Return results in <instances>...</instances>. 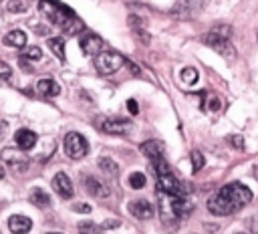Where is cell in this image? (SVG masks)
<instances>
[{
	"instance_id": "obj_6",
	"label": "cell",
	"mask_w": 258,
	"mask_h": 234,
	"mask_svg": "<svg viewBox=\"0 0 258 234\" xmlns=\"http://www.w3.org/2000/svg\"><path fill=\"white\" fill-rule=\"evenodd\" d=\"M95 127L109 135H125L131 129V121L123 117H97Z\"/></svg>"
},
{
	"instance_id": "obj_34",
	"label": "cell",
	"mask_w": 258,
	"mask_h": 234,
	"mask_svg": "<svg viewBox=\"0 0 258 234\" xmlns=\"http://www.w3.org/2000/svg\"><path fill=\"white\" fill-rule=\"evenodd\" d=\"M250 230H252V234H258V218L250 220Z\"/></svg>"
},
{
	"instance_id": "obj_4",
	"label": "cell",
	"mask_w": 258,
	"mask_h": 234,
	"mask_svg": "<svg viewBox=\"0 0 258 234\" xmlns=\"http://www.w3.org/2000/svg\"><path fill=\"white\" fill-rule=\"evenodd\" d=\"M62 147H64V153L71 159H83L89 153V141L81 133H77V131H71V133L64 135Z\"/></svg>"
},
{
	"instance_id": "obj_14",
	"label": "cell",
	"mask_w": 258,
	"mask_h": 234,
	"mask_svg": "<svg viewBox=\"0 0 258 234\" xmlns=\"http://www.w3.org/2000/svg\"><path fill=\"white\" fill-rule=\"evenodd\" d=\"M36 91H38L40 97H56V95L60 93V85H58L54 79L44 77V79H40V81L36 83Z\"/></svg>"
},
{
	"instance_id": "obj_19",
	"label": "cell",
	"mask_w": 258,
	"mask_h": 234,
	"mask_svg": "<svg viewBox=\"0 0 258 234\" xmlns=\"http://www.w3.org/2000/svg\"><path fill=\"white\" fill-rule=\"evenodd\" d=\"M48 48L56 54L58 61H64V38H60V36L48 38Z\"/></svg>"
},
{
	"instance_id": "obj_15",
	"label": "cell",
	"mask_w": 258,
	"mask_h": 234,
	"mask_svg": "<svg viewBox=\"0 0 258 234\" xmlns=\"http://www.w3.org/2000/svg\"><path fill=\"white\" fill-rule=\"evenodd\" d=\"M14 141H16V145H18L22 151H28V149H32L34 143H36V133L30 131V129H18V131L14 133Z\"/></svg>"
},
{
	"instance_id": "obj_17",
	"label": "cell",
	"mask_w": 258,
	"mask_h": 234,
	"mask_svg": "<svg viewBox=\"0 0 258 234\" xmlns=\"http://www.w3.org/2000/svg\"><path fill=\"white\" fill-rule=\"evenodd\" d=\"M2 42L6 46H12V48H22L26 44V34L22 30H10V32H6V36L2 38Z\"/></svg>"
},
{
	"instance_id": "obj_11",
	"label": "cell",
	"mask_w": 258,
	"mask_h": 234,
	"mask_svg": "<svg viewBox=\"0 0 258 234\" xmlns=\"http://www.w3.org/2000/svg\"><path fill=\"white\" fill-rule=\"evenodd\" d=\"M2 159H4L6 163H10V165H12L14 169H18V171H26V167H28V157H24L22 153H18V151L12 149V147H6V149H4Z\"/></svg>"
},
{
	"instance_id": "obj_20",
	"label": "cell",
	"mask_w": 258,
	"mask_h": 234,
	"mask_svg": "<svg viewBox=\"0 0 258 234\" xmlns=\"http://www.w3.org/2000/svg\"><path fill=\"white\" fill-rule=\"evenodd\" d=\"M30 6H32V0H8V2H6L8 12H14V14L26 12Z\"/></svg>"
},
{
	"instance_id": "obj_38",
	"label": "cell",
	"mask_w": 258,
	"mask_h": 234,
	"mask_svg": "<svg viewBox=\"0 0 258 234\" xmlns=\"http://www.w3.org/2000/svg\"><path fill=\"white\" fill-rule=\"evenodd\" d=\"M46 234H60V232H46Z\"/></svg>"
},
{
	"instance_id": "obj_25",
	"label": "cell",
	"mask_w": 258,
	"mask_h": 234,
	"mask_svg": "<svg viewBox=\"0 0 258 234\" xmlns=\"http://www.w3.org/2000/svg\"><path fill=\"white\" fill-rule=\"evenodd\" d=\"M189 159H191V169H194V173H198V171L206 165V159H204L202 151H198V149H194V151L189 153Z\"/></svg>"
},
{
	"instance_id": "obj_16",
	"label": "cell",
	"mask_w": 258,
	"mask_h": 234,
	"mask_svg": "<svg viewBox=\"0 0 258 234\" xmlns=\"http://www.w3.org/2000/svg\"><path fill=\"white\" fill-rule=\"evenodd\" d=\"M141 153H143L145 157H149L151 161H155V159L163 157V143L157 141V139L143 141V143H141Z\"/></svg>"
},
{
	"instance_id": "obj_3",
	"label": "cell",
	"mask_w": 258,
	"mask_h": 234,
	"mask_svg": "<svg viewBox=\"0 0 258 234\" xmlns=\"http://www.w3.org/2000/svg\"><path fill=\"white\" fill-rule=\"evenodd\" d=\"M125 56L117 50H103L95 56V69L99 75H113L125 65Z\"/></svg>"
},
{
	"instance_id": "obj_22",
	"label": "cell",
	"mask_w": 258,
	"mask_h": 234,
	"mask_svg": "<svg viewBox=\"0 0 258 234\" xmlns=\"http://www.w3.org/2000/svg\"><path fill=\"white\" fill-rule=\"evenodd\" d=\"M79 234H103V226H97L95 222L87 220L79 224Z\"/></svg>"
},
{
	"instance_id": "obj_29",
	"label": "cell",
	"mask_w": 258,
	"mask_h": 234,
	"mask_svg": "<svg viewBox=\"0 0 258 234\" xmlns=\"http://www.w3.org/2000/svg\"><path fill=\"white\" fill-rule=\"evenodd\" d=\"M208 109H210V111H220V109H222V99H220V97H210Z\"/></svg>"
},
{
	"instance_id": "obj_21",
	"label": "cell",
	"mask_w": 258,
	"mask_h": 234,
	"mask_svg": "<svg viewBox=\"0 0 258 234\" xmlns=\"http://www.w3.org/2000/svg\"><path fill=\"white\" fill-rule=\"evenodd\" d=\"M99 167H101V171L107 173V176H119V165H117L111 157H101V159H99Z\"/></svg>"
},
{
	"instance_id": "obj_35",
	"label": "cell",
	"mask_w": 258,
	"mask_h": 234,
	"mask_svg": "<svg viewBox=\"0 0 258 234\" xmlns=\"http://www.w3.org/2000/svg\"><path fill=\"white\" fill-rule=\"evenodd\" d=\"M20 65H22V69H24V71H26V73H30V71H32V67H30V65H28V61H26V58H24V56H20Z\"/></svg>"
},
{
	"instance_id": "obj_26",
	"label": "cell",
	"mask_w": 258,
	"mask_h": 234,
	"mask_svg": "<svg viewBox=\"0 0 258 234\" xmlns=\"http://www.w3.org/2000/svg\"><path fill=\"white\" fill-rule=\"evenodd\" d=\"M10 77H12V69H10V65L4 63V61H0V85H6V83L10 81Z\"/></svg>"
},
{
	"instance_id": "obj_18",
	"label": "cell",
	"mask_w": 258,
	"mask_h": 234,
	"mask_svg": "<svg viewBox=\"0 0 258 234\" xmlns=\"http://www.w3.org/2000/svg\"><path fill=\"white\" fill-rule=\"evenodd\" d=\"M30 202L38 208H46V206H50V196L42 188H32L30 190Z\"/></svg>"
},
{
	"instance_id": "obj_37",
	"label": "cell",
	"mask_w": 258,
	"mask_h": 234,
	"mask_svg": "<svg viewBox=\"0 0 258 234\" xmlns=\"http://www.w3.org/2000/svg\"><path fill=\"white\" fill-rule=\"evenodd\" d=\"M4 176H6V169H4V165H2V163H0V180H2V178H4Z\"/></svg>"
},
{
	"instance_id": "obj_10",
	"label": "cell",
	"mask_w": 258,
	"mask_h": 234,
	"mask_svg": "<svg viewBox=\"0 0 258 234\" xmlns=\"http://www.w3.org/2000/svg\"><path fill=\"white\" fill-rule=\"evenodd\" d=\"M52 190L60 196V198H73V182L64 171H58L52 176Z\"/></svg>"
},
{
	"instance_id": "obj_9",
	"label": "cell",
	"mask_w": 258,
	"mask_h": 234,
	"mask_svg": "<svg viewBox=\"0 0 258 234\" xmlns=\"http://www.w3.org/2000/svg\"><path fill=\"white\" fill-rule=\"evenodd\" d=\"M127 210H129V214H131L133 218H137V220H149V218L153 216V206H151L147 200H143V198L131 200V202L127 204Z\"/></svg>"
},
{
	"instance_id": "obj_30",
	"label": "cell",
	"mask_w": 258,
	"mask_h": 234,
	"mask_svg": "<svg viewBox=\"0 0 258 234\" xmlns=\"http://www.w3.org/2000/svg\"><path fill=\"white\" fill-rule=\"evenodd\" d=\"M119 226H121V220H117V218H109L103 222V228H119Z\"/></svg>"
},
{
	"instance_id": "obj_12",
	"label": "cell",
	"mask_w": 258,
	"mask_h": 234,
	"mask_svg": "<svg viewBox=\"0 0 258 234\" xmlns=\"http://www.w3.org/2000/svg\"><path fill=\"white\" fill-rule=\"evenodd\" d=\"M32 228V220L28 216H20V214H14L8 218V230L12 234H28Z\"/></svg>"
},
{
	"instance_id": "obj_24",
	"label": "cell",
	"mask_w": 258,
	"mask_h": 234,
	"mask_svg": "<svg viewBox=\"0 0 258 234\" xmlns=\"http://www.w3.org/2000/svg\"><path fill=\"white\" fill-rule=\"evenodd\" d=\"M179 79H181L185 85H194V83L198 81V71H196L194 67H185V69H181Z\"/></svg>"
},
{
	"instance_id": "obj_23",
	"label": "cell",
	"mask_w": 258,
	"mask_h": 234,
	"mask_svg": "<svg viewBox=\"0 0 258 234\" xmlns=\"http://www.w3.org/2000/svg\"><path fill=\"white\" fill-rule=\"evenodd\" d=\"M145 173H141V171H135V173H131L129 176V180H127V184H129V188H133V190H141V188H145Z\"/></svg>"
},
{
	"instance_id": "obj_8",
	"label": "cell",
	"mask_w": 258,
	"mask_h": 234,
	"mask_svg": "<svg viewBox=\"0 0 258 234\" xmlns=\"http://www.w3.org/2000/svg\"><path fill=\"white\" fill-rule=\"evenodd\" d=\"M79 44H81V50L87 54V56H97L101 52V46H103V40L93 34V32H85L79 36Z\"/></svg>"
},
{
	"instance_id": "obj_32",
	"label": "cell",
	"mask_w": 258,
	"mask_h": 234,
	"mask_svg": "<svg viewBox=\"0 0 258 234\" xmlns=\"http://www.w3.org/2000/svg\"><path fill=\"white\" fill-rule=\"evenodd\" d=\"M73 210H75V212H85V214H89V212H91V206H89V204H75Z\"/></svg>"
},
{
	"instance_id": "obj_7",
	"label": "cell",
	"mask_w": 258,
	"mask_h": 234,
	"mask_svg": "<svg viewBox=\"0 0 258 234\" xmlns=\"http://www.w3.org/2000/svg\"><path fill=\"white\" fill-rule=\"evenodd\" d=\"M202 42L208 44L210 48H214L216 52H220L226 58H234L236 56V48L230 44V38H226V36H222V34H218L214 30L208 32V34H204L202 36Z\"/></svg>"
},
{
	"instance_id": "obj_5",
	"label": "cell",
	"mask_w": 258,
	"mask_h": 234,
	"mask_svg": "<svg viewBox=\"0 0 258 234\" xmlns=\"http://www.w3.org/2000/svg\"><path fill=\"white\" fill-rule=\"evenodd\" d=\"M157 190L161 194H167V196H187L191 192V188L187 184L179 182L171 171L157 176Z\"/></svg>"
},
{
	"instance_id": "obj_39",
	"label": "cell",
	"mask_w": 258,
	"mask_h": 234,
	"mask_svg": "<svg viewBox=\"0 0 258 234\" xmlns=\"http://www.w3.org/2000/svg\"><path fill=\"white\" fill-rule=\"evenodd\" d=\"M256 40H258V32H256Z\"/></svg>"
},
{
	"instance_id": "obj_13",
	"label": "cell",
	"mask_w": 258,
	"mask_h": 234,
	"mask_svg": "<svg viewBox=\"0 0 258 234\" xmlns=\"http://www.w3.org/2000/svg\"><path fill=\"white\" fill-rule=\"evenodd\" d=\"M85 190H87L91 196H95V198H109V194H111L109 186L103 184V182H99V180L93 178V176H87V178H85Z\"/></svg>"
},
{
	"instance_id": "obj_33",
	"label": "cell",
	"mask_w": 258,
	"mask_h": 234,
	"mask_svg": "<svg viewBox=\"0 0 258 234\" xmlns=\"http://www.w3.org/2000/svg\"><path fill=\"white\" fill-rule=\"evenodd\" d=\"M125 63H127V67L131 69V73H133L135 77H139V75H141V71H139V67H137L135 63H129V61H125Z\"/></svg>"
},
{
	"instance_id": "obj_1",
	"label": "cell",
	"mask_w": 258,
	"mask_h": 234,
	"mask_svg": "<svg viewBox=\"0 0 258 234\" xmlns=\"http://www.w3.org/2000/svg\"><path fill=\"white\" fill-rule=\"evenodd\" d=\"M252 202V192L240 182L226 184L208 200V210L214 216H230Z\"/></svg>"
},
{
	"instance_id": "obj_36",
	"label": "cell",
	"mask_w": 258,
	"mask_h": 234,
	"mask_svg": "<svg viewBox=\"0 0 258 234\" xmlns=\"http://www.w3.org/2000/svg\"><path fill=\"white\" fill-rule=\"evenodd\" d=\"M4 131H6V123L2 121V123H0V139L4 137Z\"/></svg>"
},
{
	"instance_id": "obj_40",
	"label": "cell",
	"mask_w": 258,
	"mask_h": 234,
	"mask_svg": "<svg viewBox=\"0 0 258 234\" xmlns=\"http://www.w3.org/2000/svg\"><path fill=\"white\" fill-rule=\"evenodd\" d=\"M238 234H246V232H238Z\"/></svg>"
},
{
	"instance_id": "obj_27",
	"label": "cell",
	"mask_w": 258,
	"mask_h": 234,
	"mask_svg": "<svg viewBox=\"0 0 258 234\" xmlns=\"http://www.w3.org/2000/svg\"><path fill=\"white\" fill-rule=\"evenodd\" d=\"M22 56H24V58H30V61H38V58H42V52H40L38 46H30Z\"/></svg>"
},
{
	"instance_id": "obj_28",
	"label": "cell",
	"mask_w": 258,
	"mask_h": 234,
	"mask_svg": "<svg viewBox=\"0 0 258 234\" xmlns=\"http://www.w3.org/2000/svg\"><path fill=\"white\" fill-rule=\"evenodd\" d=\"M228 143L234 145L236 149H244V139H242V135H238V133L230 135V137H228Z\"/></svg>"
},
{
	"instance_id": "obj_2",
	"label": "cell",
	"mask_w": 258,
	"mask_h": 234,
	"mask_svg": "<svg viewBox=\"0 0 258 234\" xmlns=\"http://www.w3.org/2000/svg\"><path fill=\"white\" fill-rule=\"evenodd\" d=\"M38 8L50 24L62 28L67 34H75L83 28V22L77 18V14L58 0H38Z\"/></svg>"
},
{
	"instance_id": "obj_31",
	"label": "cell",
	"mask_w": 258,
	"mask_h": 234,
	"mask_svg": "<svg viewBox=\"0 0 258 234\" xmlns=\"http://www.w3.org/2000/svg\"><path fill=\"white\" fill-rule=\"evenodd\" d=\"M127 109H129L131 115H137V113H139V107H137L135 99H129V101H127Z\"/></svg>"
}]
</instances>
